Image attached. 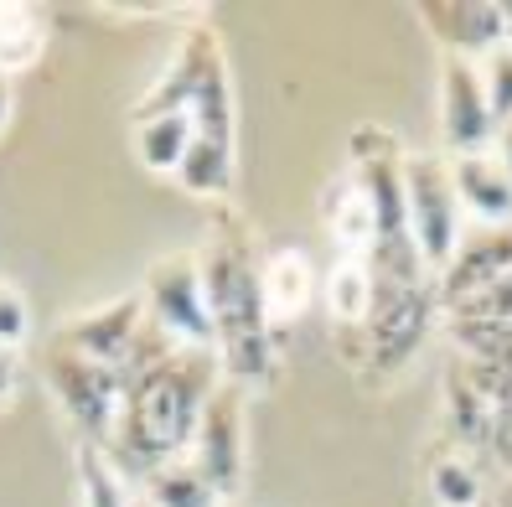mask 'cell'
Here are the masks:
<instances>
[{
  "mask_svg": "<svg viewBox=\"0 0 512 507\" xmlns=\"http://www.w3.org/2000/svg\"><path fill=\"white\" fill-rule=\"evenodd\" d=\"M476 68H481V88H487L492 125H507V119H512V42L492 47Z\"/></svg>",
  "mask_w": 512,
  "mask_h": 507,
  "instance_id": "22",
  "label": "cell"
},
{
  "mask_svg": "<svg viewBox=\"0 0 512 507\" xmlns=\"http://www.w3.org/2000/svg\"><path fill=\"white\" fill-rule=\"evenodd\" d=\"M492 156H497L502 171L512 176V119H507V125H497V135H492Z\"/></svg>",
  "mask_w": 512,
  "mask_h": 507,
  "instance_id": "24",
  "label": "cell"
},
{
  "mask_svg": "<svg viewBox=\"0 0 512 507\" xmlns=\"http://www.w3.org/2000/svg\"><path fill=\"white\" fill-rule=\"evenodd\" d=\"M26 332H32V316H26V301L21 290L0 285V347H21Z\"/></svg>",
  "mask_w": 512,
  "mask_h": 507,
  "instance_id": "23",
  "label": "cell"
},
{
  "mask_svg": "<svg viewBox=\"0 0 512 507\" xmlns=\"http://www.w3.org/2000/svg\"><path fill=\"white\" fill-rule=\"evenodd\" d=\"M321 218H326V233L337 238L342 254H363L373 249V207L363 197V187H357V176L347 171L342 182L326 187V202H321Z\"/></svg>",
  "mask_w": 512,
  "mask_h": 507,
  "instance_id": "14",
  "label": "cell"
},
{
  "mask_svg": "<svg viewBox=\"0 0 512 507\" xmlns=\"http://www.w3.org/2000/svg\"><path fill=\"white\" fill-rule=\"evenodd\" d=\"M419 21L450 47V57H487L492 47L507 42V6H419Z\"/></svg>",
  "mask_w": 512,
  "mask_h": 507,
  "instance_id": "12",
  "label": "cell"
},
{
  "mask_svg": "<svg viewBox=\"0 0 512 507\" xmlns=\"http://www.w3.org/2000/svg\"><path fill=\"white\" fill-rule=\"evenodd\" d=\"M202 290H207V316H213V352L228 373V383L249 389L269 378V321H264V295H259V254L238 218H223L207 238L197 259Z\"/></svg>",
  "mask_w": 512,
  "mask_h": 507,
  "instance_id": "1",
  "label": "cell"
},
{
  "mask_svg": "<svg viewBox=\"0 0 512 507\" xmlns=\"http://www.w3.org/2000/svg\"><path fill=\"white\" fill-rule=\"evenodd\" d=\"M187 109L197 135L218 140V145H233V88H228V63H223V47L207 26H192L187 42L176 47L171 68L161 73V83L140 99L135 119H150V114H176Z\"/></svg>",
  "mask_w": 512,
  "mask_h": 507,
  "instance_id": "2",
  "label": "cell"
},
{
  "mask_svg": "<svg viewBox=\"0 0 512 507\" xmlns=\"http://www.w3.org/2000/svg\"><path fill=\"white\" fill-rule=\"evenodd\" d=\"M47 47V32L32 6H0V73H21L32 68Z\"/></svg>",
  "mask_w": 512,
  "mask_h": 507,
  "instance_id": "20",
  "label": "cell"
},
{
  "mask_svg": "<svg viewBox=\"0 0 512 507\" xmlns=\"http://www.w3.org/2000/svg\"><path fill=\"white\" fill-rule=\"evenodd\" d=\"M187 461L207 476V487L218 497L238 492V476H244V389L238 383H218L213 399L202 404Z\"/></svg>",
  "mask_w": 512,
  "mask_h": 507,
  "instance_id": "7",
  "label": "cell"
},
{
  "mask_svg": "<svg viewBox=\"0 0 512 507\" xmlns=\"http://www.w3.org/2000/svg\"><path fill=\"white\" fill-rule=\"evenodd\" d=\"M192 140H197V125H192L187 109L135 119V156H140L150 171H171V176H176V166H182V156H187Z\"/></svg>",
  "mask_w": 512,
  "mask_h": 507,
  "instance_id": "16",
  "label": "cell"
},
{
  "mask_svg": "<svg viewBox=\"0 0 512 507\" xmlns=\"http://www.w3.org/2000/svg\"><path fill=\"white\" fill-rule=\"evenodd\" d=\"M145 482V497L140 502H150V507H223V497L207 487V476L192 466V461H161L150 476H140Z\"/></svg>",
  "mask_w": 512,
  "mask_h": 507,
  "instance_id": "17",
  "label": "cell"
},
{
  "mask_svg": "<svg viewBox=\"0 0 512 507\" xmlns=\"http://www.w3.org/2000/svg\"><path fill=\"white\" fill-rule=\"evenodd\" d=\"M507 275H512V223L481 228V233H471V238L461 233L456 259L440 270V301L456 306V301H466V295L487 290V285H497V280H507Z\"/></svg>",
  "mask_w": 512,
  "mask_h": 507,
  "instance_id": "10",
  "label": "cell"
},
{
  "mask_svg": "<svg viewBox=\"0 0 512 507\" xmlns=\"http://www.w3.org/2000/svg\"><path fill=\"white\" fill-rule=\"evenodd\" d=\"M145 321L176 347H213V316H207V290L192 254H166L145 270Z\"/></svg>",
  "mask_w": 512,
  "mask_h": 507,
  "instance_id": "4",
  "label": "cell"
},
{
  "mask_svg": "<svg viewBox=\"0 0 512 507\" xmlns=\"http://www.w3.org/2000/svg\"><path fill=\"white\" fill-rule=\"evenodd\" d=\"M373 295H378V280H373V264L363 254H337L326 275V306H331V321L337 326H368L373 316Z\"/></svg>",
  "mask_w": 512,
  "mask_h": 507,
  "instance_id": "15",
  "label": "cell"
},
{
  "mask_svg": "<svg viewBox=\"0 0 512 507\" xmlns=\"http://www.w3.org/2000/svg\"><path fill=\"white\" fill-rule=\"evenodd\" d=\"M140 326H145V306L135 301V295H119V301H109V306H99V311L73 316L52 342H63V347H73V352H83V357H94V363H109V368L125 373Z\"/></svg>",
  "mask_w": 512,
  "mask_h": 507,
  "instance_id": "9",
  "label": "cell"
},
{
  "mask_svg": "<svg viewBox=\"0 0 512 507\" xmlns=\"http://www.w3.org/2000/svg\"><path fill=\"white\" fill-rule=\"evenodd\" d=\"M450 182H456L461 213H471L481 228H502L512 223V176L492 151H471L450 161Z\"/></svg>",
  "mask_w": 512,
  "mask_h": 507,
  "instance_id": "11",
  "label": "cell"
},
{
  "mask_svg": "<svg viewBox=\"0 0 512 507\" xmlns=\"http://www.w3.org/2000/svg\"><path fill=\"white\" fill-rule=\"evenodd\" d=\"M176 182H182L192 197H223L233 187V145H218V140L197 135L187 145L182 166H176Z\"/></svg>",
  "mask_w": 512,
  "mask_h": 507,
  "instance_id": "19",
  "label": "cell"
},
{
  "mask_svg": "<svg viewBox=\"0 0 512 507\" xmlns=\"http://www.w3.org/2000/svg\"><path fill=\"white\" fill-rule=\"evenodd\" d=\"M259 295H264V321L269 326H290L295 316H306L311 295H316L311 259L300 249H269L264 264H259Z\"/></svg>",
  "mask_w": 512,
  "mask_h": 507,
  "instance_id": "13",
  "label": "cell"
},
{
  "mask_svg": "<svg viewBox=\"0 0 512 507\" xmlns=\"http://www.w3.org/2000/svg\"><path fill=\"white\" fill-rule=\"evenodd\" d=\"M47 383H52V394L63 399V409L73 414V425L88 440L109 445L119 404H125V373L109 368V363H94V357H83L63 342H52L47 347Z\"/></svg>",
  "mask_w": 512,
  "mask_h": 507,
  "instance_id": "5",
  "label": "cell"
},
{
  "mask_svg": "<svg viewBox=\"0 0 512 507\" xmlns=\"http://www.w3.org/2000/svg\"><path fill=\"white\" fill-rule=\"evenodd\" d=\"M435 301L440 295L414 280V285H383L378 280V295H373V316H368V357L378 368H404L414 347L430 337V321H435Z\"/></svg>",
  "mask_w": 512,
  "mask_h": 507,
  "instance_id": "6",
  "label": "cell"
},
{
  "mask_svg": "<svg viewBox=\"0 0 512 507\" xmlns=\"http://www.w3.org/2000/svg\"><path fill=\"white\" fill-rule=\"evenodd\" d=\"M507 42H512V6H507Z\"/></svg>",
  "mask_w": 512,
  "mask_h": 507,
  "instance_id": "27",
  "label": "cell"
},
{
  "mask_svg": "<svg viewBox=\"0 0 512 507\" xmlns=\"http://www.w3.org/2000/svg\"><path fill=\"white\" fill-rule=\"evenodd\" d=\"M135 507H150V502H135Z\"/></svg>",
  "mask_w": 512,
  "mask_h": 507,
  "instance_id": "28",
  "label": "cell"
},
{
  "mask_svg": "<svg viewBox=\"0 0 512 507\" xmlns=\"http://www.w3.org/2000/svg\"><path fill=\"white\" fill-rule=\"evenodd\" d=\"M430 497L435 507H476L481 502V476L466 456H435L430 461Z\"/></svg>",
  "mask_w": 512,
  "mask_h": 507,
  "instance_id": "21",
  "label": "cell"
},
{
  "mask_svg": "<svg viewBox=\"0 0 512 507\" xmlns=\"http://www.w3.org/2000/svg\"><path fill=\"white\" fill-rule=\"evenodd\" d=\"M404 202L409 233L425 270H445L461 249V197L440 156H404Z\"/></svg>",
  "mask_w": 512,
  "mask_h": 507,
  "instance_id": "3",
  "label": "cell"
},
{
  "mask_svg": "<svg viewBox=\"0 0 512 507\" xmlns=\"http://www.w3.org/2000/svg\"><path fill=\"white\" fill-rule=\"evenodd\" d=\"M11 104H16V94H11V78L0 73V125H6V119H11Z\"/></svg>",
  "mask_w": 512,
  "mask_h": 507,
  "instance_id": "26",
  "label": "cell"
},
{
  "mask_svg": "<svg viewBox=\"0 0 512 507\" xmlns=\"http://www.w3.org/2000/svg\"><path fill=\"white\" fill-rule=\"evenodd\" d=\"M16 389V347H0V399H11Z\"/></svg>",
  "mask_w": 512,
  "mask_h": 507,
  "instance_id": "25",
  "label": "cell"
},
{
  "mask_svg": "<svg viewBox=\"0 0 512 507\" xmlns=\"http://www.w3.org/2000/svg\"><path fill=\"white\" fill-rule=\"evenodd\" d=\"M440 135L456 156L487 151V140L497 135L492 109H487V88H481V68L471 57H450L440 68Z\"/></svg>",
  "mask_w": 512,
  "mask_h": 507,
  "instance_id": "8",
  "label": "cell"
},
{
  "mask_svg": "<svg viewBox=\"0 0 512 507\" xmlns=\"http://www.w3.org/2000/svg\"><path fill=\"white\" fill-rule=\"evenodd\" d=\"M73 466H78V497H83V507H135L140 502L130 492V476L104 456V445L83 440Z\"/></svg>",
  "mask_w": 512,
  "mask_h": 507,
  "instance_id": "18",
  "label": "cell"
}]
</instances>
